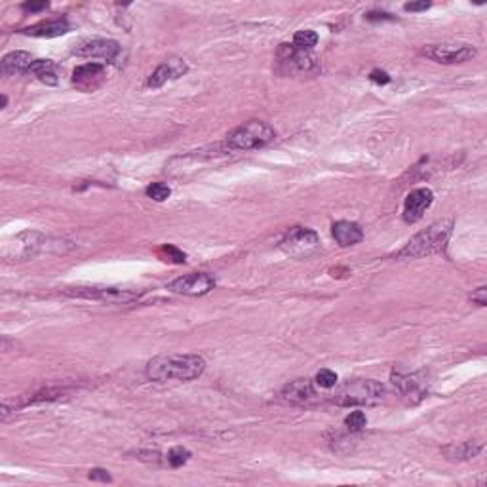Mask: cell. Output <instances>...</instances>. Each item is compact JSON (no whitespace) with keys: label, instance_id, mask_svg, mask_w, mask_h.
<instances>
[{"label":"cell","instance_id":"6da1fadb","mask_svg":"<svg viewBox=\"0 0 487 487\" xmlns=\"http://www.w3.org/2000/svg\"><path fill=\"white\" fill-rule=\"evenodd\" d=\"M206 369V362L198 354H164L153 358L147 363L145 375L156 383L166 381H192L200 377Z\"/></svg>","mask_w":487,"mask_h":487},{"label":"cell","instance_id":"7a4b0ae2","mask_svg":"<svg viewBox=\"0 0 487 487\" xmlns=\"http://www.w3.org/2000/svg\"><path fill=\"white\" fill-rule=\"evenodd\" d=\"M453 231V219H442L438 223H434L427 229V231L419 232L417 236H413L410 242L405 244L404 248L396 253L398 259H419V257L432 256L438 253L446 248L447 240L452 236Z\"/></svg>","mask_w":487,"mask_h":487},{"label":"cell","instance_id":"3957f363","mask_svg":"<svg viewBox=\"0 0 487 487\" xmlns=\"http://www.w3.org/2000/svg\"><path fill=\"white\" fill-rule=\"evenodd\" d=\"M386 396L385 385L371 379H354L341 385L333 394V402L343 407L351 405H375Z\"/></svg>","mask_w":487,"mask_h":487},{"label":"cell","instance_id":"277c9868","mask_svg":"<svg viewBox=\"0 0 487 487\" xmlns=\"http://www.w3.org/2000/svg\"><path fill=\"white\" fill-rule=\"evenodd\" d=\"M276 137V131L268 122L263 120H250L246 124L238 126L226 137V147L231 151H253L265 147Z\"/></svg>","mask_w":487,"mask_h":487},{"label":"cell","instance_id":"5b68a950","mask_svg":"<svg viewBox=\"0 0 487 487\" xmlns=\"http://www.w3.org/2000/svg\"><path fill=\"white\" fill-rule=\"evenodd\" d=\"M65 295L78 299H92V301H102V303L126 305L133 303L141 297L143 291L120 290V288H71L63 291Z\"/></svg>","mask_w":487,"mask_h":487},{"label":"cell","instance_id":"8992f818","mask_svg":"<svg viewBox=\"0 0 487 487\" xmlns=\"http://www.w3.org/2000/svg\"><path fill=\"white\" fill-rule=\"evenodd\" d=\"M394 388L398 390V394L404 400H407L410 404H419L421 400L427 398L428 394V375L427 371H417V373H400L394 371L393 377Z\"/></svg>","mask_w":487,"mask_h":487},{"label":"cell","instance_id":"52a82bcc","mask_svg":"<svg viewBox=\"0 0 487 487\" xmlns=\"http://www.w3.org/2000/svg\"><path fill=\"white\" fill-rule=\"evenodd\" d=\"M422 55L428 60L442 63V65H457L464 61L474 60L478 55V50L470 44H434L422 50Z\"/></svg>","mask_w":487,"mask_h":487},{"label":"cell","instance_id":"ba28073f","mask_svg":"<svg viewBox=\"0 0 487 487\" xmlns=\"http://www.w3.org/2000/svg\"><path fill=\"white\" fill-rule=\"evenodd\" d=\"M320 246V236L307 226H293L291 231L285 232V236L280 242V250L285 251L288 256L301 257L309 256Z\"/></svg>","mask_w":487,"mask_h":487},{"label":"cell","instance_id":"9c48e42d","mask_svg":"<svg viewBox=\"0 0 487 487\" xmlns=\"http://www.w3.org/2000/svg\"><path fill=\"white\" fill-rule=\"evenodd\" d=\"M72 54L78 58H92V60H105L109 63H119L122 55V46L116 40L109 38H92L82 44H78Z\"/></svg>","mask_w":487,"mask_h":487},{"label":"cell","instance_id":"30bf717a","mask_svg":"<svg viewBox=\"0 0 487 487\" xmlns=\"http://www.w3.org/2000/svg\"><path fill=\"white\" fill-rule=\"evenodd\" d=\"M215 288V278L208 273H190L185 274V276H179L173 282L168 284V290L173 291V293H179V295H190V297H197V295H206L209 291Z\"/></svg>","mask_w":487,"mask_h":487},{"label":"cell","instance_id":"8fae6325","mask_svg":"<svg viewBox=\"0 0 487 487\" xmlns=\"http://www.w3.org/2000/svg\"><path fill=\"white\" fill-rule=\"evenodd\" d=\"M278 63L288 72H316L318 63L316 58L307 50H299L293 44H282L278 50Z\"/></svg>","mask_w":487,"mask_h":487},{"label":"cell","instance_id":"7c38bea8","mask_svg":"<svg viewBox=\"0 0 487 487\" xmlns=\"http://www.w3.org/2000/svg\"><path fill=\"white\" fill-rule=\"evenodd\" d=\"M434 202V195L430 189H415L411 190L404 204V219L405 223H417L422 219V215Z\"/></svg>","mask_w":487,"mask_h":487},{"label":"cell","instance_id":"4fadbf2b","mask_svg":"<svg viewBox=\"0 0 487 487\" xmlns=\"http://www.w3.org/2000/svg\"><path fill=\"white\" fill-rule=\"evenodd\" d=\"M105 80V67L99 63H84L72 71V82L84 92H92Z\"/></svg>","mask_w":487,"mask_h":487},{"label":"cell","instance_id":"5bb4252c","mask_svg":"<svg viewBox=\"0 0 487 487\" xmlns=\"http://www.w3.org/2000/svg\"><path fill=\"white\" fill-rule=\"evenodd\" d=\"M314 396V386H312V383H310L309 379L291 381V383H288V385L282 388V393H280V400H282V402L293 405L307 404V402H310Z\"/></svg>","mask_w":487,"mask_h":487},{"label":"cell","instance_id":"9a60e30c","mask_svg":"<svg viewBox=\"0 0 487 487\" xmlns=\"http://www.w3.org/2000/svg\"><path fill=\"white\" fill-rule=\"evenodd\" d=\"M185 72H187V65H185V61H181V60L166 61V63H162L160 67H156V71L151 75L149 80H147V88H160V86H164L168 80L183 77Z\"/></svg>","mask_w":487,"mask_h":487},{"label":"cell","instance_id":"2e32d148","mask_svg":"<svg viewBox=\"0 0 487 487\" xmlns=\"http://www.w3.org/2000/svg\"><path fill=\"white\" fill-rule=\"evenodd\" d=\"M332 232L333 238L343 248H349V246L362 242L363 238L362 226L358 225V223H352V221H337V223H333Z\"/></svg>","mask_w":487,"mask_h":487},{"label":"cell","instance_id":"e0dca14e","mask_svg":"<svg viewBox=\"0 0 487 487\" xmlns=\"http://www.w3.org/2000/svg\"><path fill=\"white\" fill-rule=\"evenodd\" d=\"M25 35L38 36V38H54V36H61L69 33V21L67 19H50V21H42L33 27L23 29Z\"/></svg>","mask_w":487,"mask_h":487},{"label":"cell","instance_id":"ac0fdd59","mask_svg":"<svg viewBox=\"0 0 487 487\" xmlns=\"http://www.w3.org/2000/svg\"><path fill=\"white\" fill-rule=\"evenodd\" d=\"M29 75L40 80V82L48 84V86H55L60 82V75H58V67H55L54 61L50 60H36L31 63V67L27 69Z\"/></svg>","mask_w":487,"mask_h":487},{"label":"cell","instance_id":"d6986e66","mask_svg":"<svg viewBox=\"0 0 487 487\" xmlns=\"http://www.w3.org/2000/svg\"><path fill=\"white\" fill-rule=\"evenodd\" d=\"M33 63V58H31L29 52H10L8 55L2 58V63H0V69L4 75H16V72H27V69Z\"/></svg>","mask_w":487,"mask_h":487},{"label":"cell","instance_id":"ffe728a7","mask_svg":"<svg viewBox=\"0 0 487 487\" xmlns=\"http://www.w3.org/2000/svg\"><path fill=\"white\" fill-rule=\"evenodd\" d=\"M480 452L481 446H476L472 442H464V444H459V446L444 447V455H446L449 461H469V459H474Z\"/></svg>","mask_w":487,"mask_h":487},{"label":"cell","instance_id":"44dd1931","mask_svg":"<svg viewBox=\"0 0 487 487\" xmlns=\"http://www.w3.org/2000/svg\"><path fill=\"white\" fill-rule=\"evenodd\" d=\"M316 44H318V35H316L314 31H297L295 36H293V46L299 48V50H307V52H310Z\"/></svg>","mask_w":487,"mask_h":487},{"label":"cell","instance_id":"7402d4cb","mask_svg":"<svg viewBox=\"0 0 487 487\" xmlns=\"http://www.w3.org/2000/svg\"><path fill=\"white\" fill-rule=\"evenodd\" d=\"M156 256L160 257L162 261L175 263V265H181V263H185V259H187V256H185L183 251L177 250L172 244H164V246H160V248L156 250Z\"/></svg>","mask_w":487,"mask_h":487},{"label":"cell","instance_id":"603a6c76","mask_svg":"<svg viewBox=\"0 0 487 487\" xmlns=\"http://www.w3.org/2000/svg\"><path fill=\"white\" fill-rule=\"evenodd\" d=\"M368 425V419H366V413L363 411H352L351 415H346L345 427L351 430V432H360Z\"/></svg>","mask_w":487,"mask_h":487},{"label":"cell","instance_id":"cb8c5ba5","mask_svg":"<svg viewBox=\"0 0 487 487\" xmlns=\"http://www.w3.org/2000/svg\"><path fill=\"white\" fill-rule=\"evenodd\" d=\"M145 192H147V197L156 200V202H164V200L170 198V195H172V189H170L166 183H153L151 187H147Z\"/></svg>","mask_w":487,"mask_h":487},{"label":"cell","instance_id":"d4e9b609","mask_svg":"<svg viewBox=\"0 0 487 487\" xmlns=\"http://www.w3.org/2000/svg\"><path fill=\"white\" fill-rule=\"evenodd\" d=\"M189 449H185V447H173V449H170V453H168V463H170L172 469H179V466H183V464L189 461Z\"/></svg>","mask_w":487,"mask_h":487},{"label":"cell","instance_id":"484cf974","mask_svg":"<svg viewBox=\"0 0 487 487\" xmlns=\"http://www.w3.org/2000/svg\"><path fill=\"white\" fill-rule=\"evenodd\" d=\"M316 385H320L322 388H333L337 385V375L332 369H322L316 373Z\"/></svg>","mask_w":487,"mask_h":487},{"label":"cell","instance_id":"4316f807","mask_svg":"<svg viewBox=\"0 0 487 487\" xmlns=\"http://www.w3.org/2000/svg\"><path fill=\"white\" fill-rule=\"evenodd\" d=\"M88 478L89 480H94V481H103V483H111V481H113L111 474H109L107 470H103V469L89 470Z\"/></svg>","mask_w":487,"mask_h":487},{"label":"cell","instance_id":"83f0119b","mask_svg":"<svg viewBox=\"0 0 487 487\" xmlns=\"http://www.w3.org/2000/svg\"><path fill=\"white\" fill-rule=\"evenodd\" d=\"M472 303L480 305V307H486L487 305V290L481 285V288H478V290L472 293Z\"/></svg>","mask_w":487,"mask_h":487},{"label":"cell","instance_id":"f1b7e54d","mask_svg":"<svg viewBox=\"0 0 487 487\" xmlns=\"http://www.w3.org/2000/svg\"><path fill=\"white\" fill-rule=\"evenodd\" d=\"M25 10V12H42V10H48L50 8V4L48 2H25L23 6H21Z\"/></svg>","mask_w":487,"mask_h":487},{"label":"cell","instance_id":"f546056e","mask_svg":"<svg viewBox=\"0 0 487 487\" xmlns=\"http://www.w3.org/2000/svg\"><path fill=\"white\" fill-rule=\"evenodd\" d=\"M404 8L405 12H425L430 8V2H407Z\"/></svg>","mask_w":487,"mask_h":487},{"label":"cell","instance_id":"4dcf8cb0","mask_svg":"<svg viewBox=\"0 0 487 487\" xmlns=\"http://www.w3.org/2000/svg\"><path fill=\"white\" fill-rule=\"evenodd\" d=\"M369 78H371L375 84H388L390 82V77H388L385 71H379V69L371 72V75H369Z\"/></svg>","mask_w":487,"mask_h":487},{"label":"cell","instance_id":"1f68e13d","mask_svg":"<svg viewBox=\"0 0 487 487\" xmlns=\"http://www.w3.org/2000/svg\"><path fill=\"white\" fill-rule=\"evenodd\" d=\"M366 19H368V21H386V19H393V16L383 12H369L366 13Z\"/></svg>","mask_w":487,"mask_h":487},{"label":"cell","instance_id":"d6a6232c","mask_svg":"<svg viewBox=\"0 0 487 487\" xmlns=\"http://www.w3.org/2000/svg\"><path fill=\"white\" fill-rule=\"evenodd\" d=\"M6 103H8V97L6 95H2V109L6 107Z\"/></svg>","mask_w":487,"mask_h":487}]
</instances>
